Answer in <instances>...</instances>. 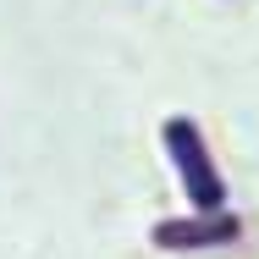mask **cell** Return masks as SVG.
I'll list each match as a JSON object with an SVG mask.
<instances>
[{"mask_svg":"<svg viewBox=\"0 0 259 259\" xmlns=\"http://www.w3.org/2000/svg\"><path fill=\"white\" fill-rule=\"evenodd\" d=\"M243 237V215H232V209H193V215H165L149 226V243L165 248V254H204V248H232Z\"/></svg>","mask_w":259,"mask_h":259,"instance_id":"obj_2","label":"cell"},{"mask_svg":"<svg viewBox=\"0 0 259 259\" xmlns=\"http://www.w3.org/2000/svg\"><path fill=\"white\" fill-rule=\"evenodd\" d=\"M160 144H165V160H171L188 204L204 209V215L226 209V177H221V165L209 155V138L199 133L193 116H165V121H160Z\"/></svg>","mask_w":259,"mask_h":259,"instance_id":"obj_1","label":"cell"}]
</instances>
